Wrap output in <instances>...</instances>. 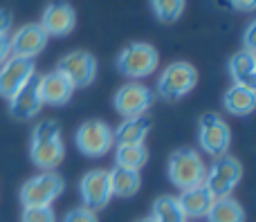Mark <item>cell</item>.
<instances>
[{
    "instance_id": "7",
    "label": "cell",
    "mask_w": 256,
    "mask_h": 222,
    "mask_svg": "<svg viewBox=\"0 0 256 222\" xmlns=\"http://www.w3.org/2000/svg\"><path fill=\"white\" fill-rule=\"evenodd\" d=\"M240 180H243V164L232 155H222L214 160V164L207 169L202 184L214 198H225L234 193Z\"/></svg>"
},
{
    "instance_id": "21",
    "label": "cell",
    "mask_w": 256,
    "mask_h": 222,
    "mask_svg": "<svg viewBox=\"0 0 256 222\" xmlns=\"http://www.w3.org/2000/svg\"><path fill=\"white\" fill-rule=\"evenodd\" d=\"M150 133V121L142 117H130L124 119L115 130H112V139L115 146H124V144H144L146 135Z\"/></svg>"
},
{
    "instance_id": "16",
    "label": "cell",
    "mask_w": 256,
    "mask_h": 222,
    "mask_svg": "<svg viewBox=\"0 0 256 222\" xmlns=\"http://www.w3.org/2000/svg\"><path fill=\"white\" fill-rule=\"evenodd\" d=\"M38 94L43 106H66L74 94V85L66 79L58 70H52L48 74H40L38 79Z\"/></svg>"
},
{
    "instance_id": "12",
    "label": "cell",
    "mask_w": 256,
    "mask_h": 222,
    "mask_svg": "<svg viewBox=\"0 0 256 222\" xmlns=\"http://www.w3.org/2000/svg\"><path fill=\"white\" fill-rule=\"evenodd\" d=\"M34 74H36V65L32 58L9 56L0 65V97L9 101Z\"/></svg>"
},
{
    "instance_id": "23",
    "label": "cell",
    "mask_w": 256,
    "mask_h": 222,
    "mask_svg": "<svg viewBox=\"0 0 256 222\" xmlns=\"http://www.w3.org/2000/svg\"><path fill=\"white\" fill-rule=\"evenodd\" d=\"M148 162V148L146 144H124L115 146V166L128 171H142Z\"/></svg>"
},
{
    "instance_id": "10",
    "label": "cell",
    "mask_w": 256,
    "mask_h": 222,
    "mask_svg": "<svg viewBox=\"0 0 256 222\" xmlns=\"http://www.w3.org/2000/svg\"><path fill=\"white\" fill-rule=\"evenodd\" d=\"M153 90L144 83H126L112 97V106L124 119L130 117H142L150 106H153Z\"/></svg>"
},
{
    "instance_id": "14",
    "label": "cell",
    "mask_w": 256,
    "mask_h": 222,
    "mask_svg": "<svg viewBox=\"0 0 256 222\" xmlns=\"http://www.w3.org/2000/svg\"><path fill=\"white\" fill-rule=\"evenodd\" d=\"M50 36L38 22H27V25L18 27L16 34L9 38V47H12V56L18 58H32L34 61L45 47H48Z\"/></svg>"
},
{
    "instance_id": "28",
    "label": "cell",
    "mask_w": 256,
    "mask_h": 222,
    "mask_svg": "<svg viewBox=\"0 0 256 222\" xmlns=\"http://www.w3.org/2000/svg\"><path fill=\"white\" fill-rule=\"evenodd\" d=\"M254 31H256V22H250V25H248V29H245V38H243V43H245V49H248V52H254V49H256Z\"/></svg>"
},
{
    "instance_id": "3",
    "label": "cell",
    "mask_w": 256,
    "mask_h": 222,
    "mask_svg": "<svg viewBox=\"0 0 256 222\" xmlns=\"http://www.w3.org/2000/svg\"><path fill=\"white\" fill-rule=\"evenodd\" d=\"M198 85V70L186 61H173L158 79V94L164 101H180Z\"/></svg>"
},
{
    "instance_id": "30",
    "label": "cell",
    "mask_w": 256,
    "mask_h": 222,
    "mask_svg": "<svg viewBox=\"0 0 256 222\" xmlns=\"http://www.w3.org/2000/svg\"><path fill=\"white\" fill-rule=\"evenodd\" d=\"M230 4L238 11H254L256 0H230Z\"/></svg>"
},
{
    "instance_id": "2",
    "label": "cell",
    "mask_w": 256,
    "mask_h": 222,
    "mask_svg": "<svg viewBox=\"0 0 256 222\" xmlns=\"http://www.w3.org/2000/svg\"><path fill=\"white\" fill-rule=\"evenodd\" d=\"M166 173L168 180L176 189L186 191V189L200 187L204 182V173H207V164L202 162V155L194 148H178L168 155L166 162Z\"/></svg>"
},
{
    "instance_id": "25",
    "label": "cell",
    "mask_w": 256,
    "mask_h": 222,
    "mask_svg": "<svg viewBox=\"0 0 256 222\" xmlns=\"http://www.w3.org/2000/svg\"><path fill=\"white\" fill-rule=\"evenodd\" d=\"M150 9H153L155 18L160 22H176L178 18L184 13L186 0H148Z\"/></svg>"
},
{
    "instance_id": "6",
    "label": "cell",
    "mask_w": 256,
    "mask_h": 222,
    "mask_svg": "<svg viewBox=\"0 0 256 222\" xmlns=\"http://www.w3.org/2000/svg\"><path fill=\"white\" fill-rule=\"evenodd\" d=\"M198 144L209 157L227 155L232 146V128L218 112H204L198 121Z\"/></svg>"
},
{
    "instance_id": "20",
    "label": "cell",
    "mask_w": 256,
    "mask_h": 222,
    "mask_svg": "<svg viewBox=\"0 0 256 222\" xmlns=\"http://www.w3.org/2000/svg\"><path fill=\"white\" fill-rule=\"evenodd\" d=\"M108 184H110L112 198H132L142 189V175L140 171L115 166L112 171H108Z\"/></svg>"
},
{
    "instance_id": "4",
    "label": "cell",
    "mask_w": 256,
    "mask_h": 222,
    "mask_svg": "<svg viewBox=\"0 0 256 222\" xmlns=\"http://www.w3.org/2000/svg\"><path fill=\"white\" fill-rule=\"evenodd\" d=\"M160 65V52L150 43H130L117 54V70L126 79H146Z\"/></svg>"
},
{
    "instance_id": "18",
    "label": "cell",
    "mask_w": 256,
    "mask_h": 222,
    "mask_svg": "<svg viewBox=\"0 0 256 222\" xmlns=\"http://www.w3.org/2000/svg\"><path fill=\"white\" fill-rule=\"evenodd\" d=\"M230 76L236 85H245V88H254L256 90V56L254 52L240 49L234 56L230 58Z\"/></svg>"
},
{
    "instance_id": "1",
    "label": "cell",
    "mask_w": 256,
    "mask_h": 222,
    "mask_svg": "<svg viewBox=\"0 0 256 222\" xmlns=\"http://www.w3.org/2000/svg\"><path fill=\"white\" fill-rule=\"evenodd\" d=\"M30 157L32 164L40 171H54L66 157V144L56 121L48 119L36 124L30 142Z\"/></svg>"
},
{
    "instance_id": "17",
    "label": "cell",
    "mask_w": 256,
    "mask_h": 222,
    "mask_svg": "<svg viewBox=\"0 0 256 222\" xmlns=\"http://www.w3.org/2000/svg\"><path fill=\"white\" fill-rule=\"evenodd\" d=\"M222 106L234 117H248L256 108V90L245 88V85H232L222 94Z\"/></svg>"
},
{
    "instance_id": "11",
    "label": "cell",
    "mask_w": 256,
    "mask_h": 222,
    "mask_svg": "<svg viewBox=\"0 0 256 222\" xmlns=\"http://www.w3.org/2000/svg\"><path fill=\"white\" fill-rule=\"evenodd\" d=\"M79 193H81V200H84L86 209L94 211V214L106 209L108 202L112 200L110 184H108V171H104V169L88 171L79 182Z\"/></svg>"
},
{
    "instance_id": "26",
    "label": "cell",
    "mask_w": 256,
    "mask_h": 222,
    "mask_svg": "<svg viewBox=\"0 0 256 222\" xmlns=\"http://www.w3.org/2000/svg\"><path fill=\"white\" fill-rule=\"evenodd\" d=\"M22 222H56L52 207H25Z\"/></svg>"
},
{
    "instance_id": "5",
    "label": "cell",
    "mask_w": 256,
    "mask_h": 222,
    "mask_svg": "<svg viewBox=\"0 0 256 222\" xmlns=\"http://www.w3.org/2000/svg\"><path fill=\"white\" fill-rule=\"evenodd\" d=\"M66 191V180L54 171H43V173L30 178L20 187V202L22 207H52Z\"/></svg>"
},
{
    "instance_id": "19",
    "label": "cell",
    "mask_w": 256,
    "mask_h": 222,
    "mask_svg": "<svg viewBox=\"0 0 256 222\" xmlns=\"http://www.w3.org/2000/svg\"><path fill=\"white\" fill-rule=\"evenodd\" d=\"M178 202H180V207H182L186 218H204L209 207H212V202H214V196L204 189V184H200V187L180 191Z\"/></svg>"
},
{
    "instance_id": "8",
    "label": "cell",
    "mask_w": 256,
    "mask_h": 222,
    "mask_svg": "<svg viewBox=\"0 0 256 222\" xmlns=\"http://www.w3.org/2000/svg\"><path fill=\"white\" fill-rule=\"evenodd\" d=\"M74 146L86 157H104L115 148L112 128L102 119H88L76 128Z\"/></svg>"
},
{
    "instance_id": "13",
    "label": "cell",
    "mask_w": 256,
    "mask_h": 222,
    "mask_svg": "<svg viewBox=\"0 0 256 222\" xmlns=\"http://www.w3.org/2000/svg\"><path fill=\"white\" fill-rule=\"evenodd\" d=\"M40 27L45 29L48 36H56V38H63V36H70L76 27V11L70 2L66 0H54L40 13Z\"/></svg>"
},
{
    "instance_id": "9",
    "label": "cell",
    "mask_w": 256,
    "mask_h": 222,
    "mask_svg": "<svg viewBox=\"0 0 256 222\" xmlns=\"http://www.w3.org/2000/svg\"><path fill=\"white\" fill-rule=\"evenodd\" d=\"M56 70L76 88H88L97 79V58L86 49H74L58 58Z\"/></svg>"
},
{
    "instance_id": "32",
    "label": "cell",
    "mask_w": 256,
    "mask_h": 222,
    "mask_svg": "<svg viewBox=\"0 0 256 222\" xmlns=\"http://www.w3.org/2000/svg\"><path fill=\"white\" fill-rule=\"evenodd\" d=\"M135 222H155V220L150 218V216H144V218H137Z\"/></svg>"
},
{
    "instance_id": "22",
    "label": "cell",
    "mask_w": 256,
    "mask_h": 222,
    "mask_svg": "<svg viewBox=\"0 0 256 222\" xmlns=\"http://www.w3.org/2000/svg\"><path fill=\"white\" fill-rule=\"evenodd\" d=\"M204 218H207V222H245V209L232 196L214 198Z\"/></svg>"
},
{
    "instance_id": "31",
    "label": "cell",
    "mask_w": 256,
    "mask_h": 222,
    "mask_svg": "<svg viewBox=\"0 0 256 222\" xmlns=\"http://www.w3.org/2000/svg\"><path fill=\"white\" fill-rule=\"evenodd\" d=\"M12 56V47H9V36H0V65Z\"/></svg>"
},
{
    "instance_id": "29",
    "label": "cell",
    "mask_w": 256,
    "mask_h": 222,
    "mask_svg": "<svg viewBox=\"0 0 256 222\" xmlns=\"http://www.w3.org/2000/svg\"><path fill=\"white\" fill-rule=\"evenodd\" d=\"M12 13L9 11H2L0 9V36H7L9 34V29H12Z\"/></svg>"
},
{
    "instance_id": "27",
    "label": "cell",
    "mask_w": 256,
    "mask_h": 222,
    "mask_svg": "<svg viewBox=\"0 0 256 222\" xmlns=\"http://www.w3.org/2000/svg\"><path fill=\"white\" fill-rule=\"evenodd\" d=\"M61 222H99L97 214L86 207H76V209H70L66 216H63Z\"/></svg>"
},
{
    "instance_id": "24",
    "label": "cell",
    "mask_w": 256,
    "mask_h": 222,
    "mask_svg": "<svg viewBox=\"0 0 256 222\" xmlns=\"http://www.w3.org/2000/svg\"><path fill=\"white\" fill-rule=\"evenodd\" d=\"M150 218L155 222H186V216L176 196L155 198L153 207H150Z\"/></svg>"
},
{
    "instance_id": "15",
    "label": "cell",
    "mask_w": 256,
    "mask_h": 222,
    "mask_svg": "<svg viewBox=\"0 0 256 222\" xmlns=\"http://www.w3.org/2000/svg\"><path fill=\"white\" fill-rule=\"evenodd\" d=\"M38 79H40V74H34L9 99V112H12L14 119L27 121V119H34L40 112L43 101H40V94H38Z\"/></svg>"
}]
</instances>
